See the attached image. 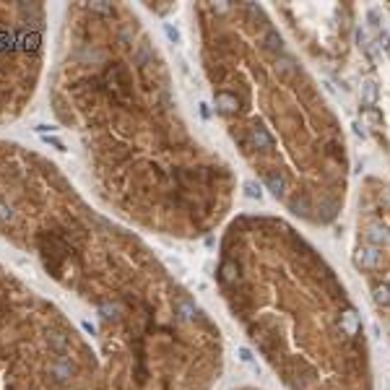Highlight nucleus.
<instances>
[{"label":"nucleus","instance_id":"nucleus-5","mask_svg":"<svg viewBox=\"0 0 390 390\" xmlns=\"http://www.w3.org/2000/svg\"><path fill=\"white\" fill-rule=\"evenodd\" d=\"M0 390H99V362L86 333L3 263Z\"/></svg>","mask_w":390,"mask_h":390},{"label":"nucleus","instance_id":"nucleus-3","mask_svg":"<svg viewBox=\"0 0 390 390\" xmlns=\"http://www.w3.org/2000/svg\"><path fill=\"white\" fill-rule=\"evenodd\" d=\"M192 13L216 112L265 190L297 216L333 221L346 177L341 130L279 29L252 3Z\"/></svg>","mask_w":390,"mask_h":390},{"label":"nucleus","instance_id":"nucleus-4","mask_svg":"<svg viewBox=\"0 0 390 390\" xmlns=\"http://www.w3.org/2000/svg\"><path fill=\"white\" fill-rule=\"evenodd\" d=\"M216 281L234 320L289 390H372L359 309L297 231L273 219L234 221Z\"/></svg>","mask_w":390,"mask_h":390},{"label":"nucleus","instance_id":"nucleus-1","mask_svg":"<svg viewBox=\"0 0 390 390\" xmlns=\"http://www.w3.org/2000/svg\"><path fill=\"white\" fill-rule=\"evenodd\" d=\"M47 99L117 221L195 240L226 213L231 172L187 125L169 63L133 6L63 8Z\"/></svg>","mask_w":390,"mask_h":390},{"label":"nucleus","instance_id":"nucleus-2","mask_svg":"<svg viewBox=\"0 0 390 390\" xmlns=\"http://www.w3.org/2000/svg\"><path fill=\"white\" fill-rule=\"evenodd\" d=\"M0 240L81 302L99 390H213L219 325L148 242L31 146L0 138Z\"/></svg>","mask_w":390,"mask_h":390},{"label":"nucleus","instance_id":"nucleus-7","mask_svg":"<svg viewBox=\"0 0 390 390\" xmlns=\"http://www.w3.org/2000/svg\"><path fill=\"white\" fill-rule=\"evenodd\" d=\"M240 390H250V387H240Z\"/></svg>","mask_w":390,"mask_h":390},{"label":"nucleus","instance_id":"nucleus-6","mask_svg":"<svg viewBox=\"0 0 390 390\" xmlns=\"http://www.w3.org/2000/svg\"><path fill=\"white\" fill-rule=\"evenodd\" d=\"M45 3H0V128L31 107L47 60Z\"/></svg>","mask_w":390,"mask_h":390}]
</instances>
